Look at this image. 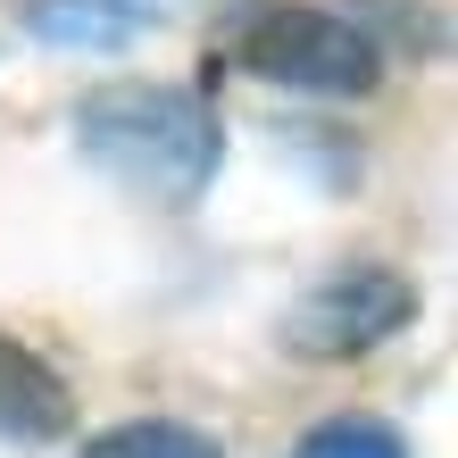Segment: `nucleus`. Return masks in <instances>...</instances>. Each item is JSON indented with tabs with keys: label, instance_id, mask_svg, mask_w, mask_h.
Segmentation results:
<instances>
[{
	"label": "nucleus",
	"instance_id": "obj_7",
	"mask_svg": "<svg viewBox=\"0 0 458 458\" xmlns=\"http://www.w3.org/2000/svg\"><path fill=\"white\" fill-rule=\"evenodd\" d=\"M292 458H409V442H400L384 417H326L317 434H301Z\"/></svg>",
	"mask_w": 458,
	"mask_h": 458
},
{
	"label": "nucleus",
	"instance_id": "obj_3",
	"mask_svg": "<svg viewBox=\"0 0 458 458\" xmlns=\"http://www.w3.org/2000/svg\"><path fill=\"white\" fill-rule=\"evenodd\" d=\"M417 317V284L392 276V267H334L326 284L301 292V309H292V350L301 359H359V350L392 342L400 326Z\"/></svg>",
	"mask_w": 458,
	"mask_h": 458
},
{
	"label": "nucleus",
	"instance_id": "obj_5",
	"mask_svg": "<svg viewBox=\"0 0 458 458\" xmlns=\"http://www.w3.org/2000/svg\"><path fill=\"white\" fill-rule=\"evenodd\" d=\"M84 458H225L200 425H175V417H133V425H109L92 434Z\"/></svg>",
	"mask_w": 458,
	"mask_h": 458
},
{
	"label": "nucleus",
	"instance_id": "obj_6",
	"mask_svg": "<svg viewBox=\"0 0 458 458\" xmlns=\"http://www.w3.org/2000/svg\"><path fill=\"white\" fill-rule=\"evenodd\" d=\"M34 25H42L50 42L109 50V42H125L133 25H142V9H133V0H42V9H34Z\"/></svg>",
	"mask_w": 458,
	"mask_h": 458
},
{
	"label": "nucleus",
	"instance_id": "obj_4",
	"mask_svg": "<svg viewBox=\"0 0 458 458\" xmlns=\"http://www.w3.org/2000/svg\"><path fill=\"white\" fill-rule=\"evenodd\" d=\"M75 425V400L59 384V367H42L25 342L0 334V434L9 442H59Z\"/></svg>",
	"mask_w": 458,
	"mask_h": 458
},
{
	"label": "nucleus",
	"instance_id": "obj_2",
	"mask_svg": "<svg viewBox=\"0 0 458 458\" xmlns=\"http://www.w3.org/2000/svg\"><path fill=\"white\" fill-rule=\"evenodd\" d=\"M242 67L292 92H367L375 84V42L334 9H259L242 25Z\"/></svg>",
	"mask_w": 458,
	"mask_h": 458
},
{
	"label": "nucleus",
	"instance_id": "obj_1",
	"mask_svg": "<svg viewBox=\"0 0 458 458\" xmlns=\"http://www.w3.org/2000/svg\"><path fill=\"white\" fill-rule=\"evenodd\" d=\"M75 142H84V158L109 183H125V192H142L158 208L200 200L217 158H225V133L208 117V100L175 92V84H100V92H84Z\"/></svg>",
	"mask_w": 458,
	"mask_h": 458
}]
</instances>
